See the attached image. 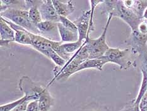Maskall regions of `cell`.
I'll use <instances>...</instances> for the list:
<instances>
[{"instance_id":"6da1fadb","label":"cell","mask_w":147,"mask_h":111,"mask_svg":"<svg viewBox=\"0 0 147 111\" xmlns=\"http://www.w3.org/2000/svg\"><path fill=\"white\" fill-rule=\"evenodd\" d=\"M104 3L105 7L102 14L121 18L129 25L131 31L137 30L139 24L143 20L133 9L126 7L123 1H105Z\"/></svg>"},{"instance_id":"7a4b0ae2","label":"cell","mask_w":147,"mask_h":111,"mask_svg":"<svg viewBox=\"0 0 147 111\" xmlns=\"http://www.w3.org/2000/svg\"><path fill=\"white\" fill-rule=\"evenodd\" d=\"M88 59H89V52L84 41L80 49L73 54L71 58L66 62L64 67L58 69V67H56L54 69V78L47 87L55 81L67 80L70 76L76 73L80 65Z\"/></svg>"},{"instance_id":"3957f363","label":"cell","mask_w":147,"mask_h":111,"mask_svg":"<svg viewBox=\"0 0 147 111\" xmlns=\"http://www.w3.org/2000/svg\"><path fill=\"white\" fill-rule=\"evenodd\" d=\"M1 17L24 28L31 33L40 35L36 25L30 20L28 11L26 10L8 8L6 10L1 13Z\"/></svg>"},{"instance_id":"277c9868","label":"cell","mask_w":147,"mask_h":111,"mask_svg":"<svg viewBox=\"0 0 147 111\" xmlns=\"http://www.w3.org/2000/svg\"><path fill=\"white\" fill-rule=\"evenodd\" d=\"M113 17L111 15H108L106 25L104 29L102 34L95 39L91 38L90 36L87 37L85 41L89 52V59H98L104 56L107 51L109 49V46L106 42L107 32L109 26L110 22Z\"/></svg>"},{"instance_id":"5b68a950","label":"cell","mask_w":147,"mask_h":111,"mask_svg":"<svg viewBox=\"0 0 147 111\" xmlns=\"http://www.w3.org/2000/svg\"><path fill=\"white\" fill-rule=\"evenodd\" d=\"M131 50L128 48L121 50L118 48H109L102 58L107 63L117 65L121 70H126L135 63L131 60Z\"/></svg>"},{"instance_id":"8992f818","label":"cell","mask_w":147,"mask_h":111,"mask_svg":"<svg viewBox=\"0 0 147 111\" xmlns=\"http://www.w3.org/2000/svg\"><path fill=\"white\" fill-rule=\"evenodd\" d=\"M18 88L24 96H26L28 101L38 100L45 88L37 84L27 76H24L20 79Z\"/></svg>"},{"instance_id":"52a82bcc","label":"cell","mask_w":147,"mask_h":111,"mask_svg":"<svg viewBox=\"0 0 147 111\" xmlns=\"http://www.w3.org/2000/svg\"><path fill=\"white\" fill-rule=\"evenodd\" d=\"M126 43L131 46L133 55L142 53L147 48V34H142L137 30L131 31Z\"/></svg>"},{"instance_id":"ba28073f","label":"cell","mask_w":147,"mask_h":111,"mask_svg":"<svg viewBox=\"0 0 147 111\" xmlns=\"http://www.w3.org/2000/svg\"><path fill=\"white\" fill-rule=\"evenodd\" d=\"M30 36L32 40V46L49 59L50 53L53 50L52 45L54 41L47 39L41 35L31 33H30Z\"/></svg>"},{"instance_id":"9c48e42d","label":"cell","mask_w":147,"mask_h":111,"mask_svg":"<svg viewBox=\"0 0 147 111\" xmlns=\"http://www.w3.org/2000/svg\"><path fill=\"white\" fill-rule=\"evenodd\" d=\"M90 9L87 11H83L80 17L73 21L78 29V40L82 42H84L87 37L90 36L88 31L90 27Z\"/></svg>"},{"instance_id":"30bf717a","label":"cell","mask_w":147,"mask_h":111,"mask_svg":"<svg viewBox=\"0 0 147 111\" xmlns=\"http://www.w3.org/2000/svg\"><path fill=\"white\" fill-rule=\"evenodd\" d=\"M39 9L43 20L51 21L56 23L60 22L59 15L54 8L51 0H43Z\"/></svg>"},{"instance_id":"8fae6325","label":"cell","mask_w":147,"mask_h":111,"mask_svg":"<svg viewBox=\"0 0 147 111\" xmlns=\"http://www.w3.org/2000/svg\"><path fill=\"white\" fill-rule=\"evenodd\" d=\"M53 4L56 10L57 14L61 17H67L75 11V6L72 1H57L53 0Z\"/></svg>"},{"instance_id":"7c38bea8","label":"cell","mask_w":147,"mask_h":111,"mask_svg":"<svg viewBox=\"0 0 147 111\" xmlns=\"http://www.w3.org/2000/svg\"><path fill=\"white\" fill-rule=\"evenodd\" d=\"M57 25L58 28L59 34L61 39V41L62 43H72L78 40V34L73 33V31L67 29L61 22H57Z\"/></svg>"},{"instance_id":"4fadbf2b","label":"cell","mask_w":147,"mask_h":111,"mask_svg":"<svg viewBox=\"0 0 147 111\" xmlns=\"http://www.w3.org/2000/svg\"><path fill=\"white\" fill-rule=\"evenodd\" d=\"M38 101H39V110L40 111H49L53 106L54 99L51 96L49 91L47 90V87L44 89Z\"/></svg>"},{"instance_id":"5bb4252c","label":"cell","mask_w":147,"mask_h":111,"mask_svg":"<svg viewBox=\"0 0 147 111\" xmlns=\"http://www.w3.org/2000/svg\"><path fill=\"white\" fill-rule=\"evenodd\" d=\"M106 63H107V62L102 58V57L98 59H88L80 65L76 72L87 69H95L98 71H102Z\"/></svg>"},{"instance_id":"9a60e30c","label":"cell","mask_w":147,"mask_h":111,"mask_svg":"<svg viewBox=\"0 0 147 111\" xmlns=\"http://www.w3.org/2000/svg\"><path fill=\"white\" fill-rule=\"evenodd\" d=\"M0 41H15V31L2 19L0 20Z\"/></svg>"},{"instance_id":"2e32d148","label":"cell","mask_w":147,"mask_h":111,"mask_svg":"<svg viewBox=\"0 0 147 111\" xmlns=\"http://www.w3.org/2000/svg\"><path fill=\"white\" fill-rule=\"evenodd\" d=\"M36 27L39 31L40 35L44 36V35L47 34H51L58 32L57 23L51 21L42 20L39 24L36 25Z\"/></svg>"},{"instance_id":"e0dca14e","label":"cell","mask_w":147,"mask_h":111,"mask_svg":"<svg viewBox=\"0 0 147 111\" xmlns=\"http://www.w3.org/2000/svg\"><path fill=\"white\" fill-rule=\"evenodd\" d=\"M142 81L141 86H140L138 93L137 95V97L135 100H133V103L137 106H140V104L142 100L143 99V97L145 96V93L147 91V74L146 72L142 69Z\"/></svg>"},{"instance_id":"ac0fdd59","label":"cell","mask_w":147,"mask_h":111,"mask_svg":"<svg viewBox=\"0 0 147 111\" xmlns=\"http://www.w3.org/2000/svg\"><path fill=\"white\" fill-rule=\"evenodd\" d=\"M84 43V42H82V41L78 40L75 42L62 43L61 44V48L63 52L69 54V55H73L78 50L80 49V48L82 46Z\"/></svg>"},{"instance_id":"d6986e66","label":"cell","mask_w":147,"mask_h":111,"mask_svg":"<svg viewBox=\"0 0 147 111\" xmlns=\"http://www.w3.org/2000/svg\"><path fill=\"white\" fill-rule=\"evenodd\" d=\"M105 1H102V0H91V1H88L89 3L90 4V11H91V15H90V27H89L88 31V34L92 33V31L95 30V24H94V14H95V10L97 6L104 3Z\"/></svg>"},{"instance_id":"ffe728a7","label":"cell","mask_w":147,"mask_h":111,"mask_svg":"<svg viewBox=\"0 0 147 111\" xmlns=\"http://www.w3.org/2000/svg\"><path fill=\"white\" fill-rule=\"evenodd\" d=\"M39 8V6H34L28 10L30 20L36 25L43 20Z\"/></svg>"},{"instance_id":"44dd1931","label":"cell","mask_w":147,"mask_h":111,"mask_svg":"<svg viewBox=\"0 0 147 111\" xmlns=\"http://www.w3.org/2000/svg\"><path fill=\"white\" fill-rule=\"evenodd\" d=\"M27 101V98L26 96H24L19 99L15 100L12 102L1 105L0 106V111H11L15 108L20 106L22 104H23L25 101Z\"/></svg>"},{"instance_id":"7402d4cb","label":"cell","mask_w":147,"mask_h":111,"mask_svg":"<svg viewBox=\"0 0 147 111\" xmlns=\"http://www.w3.org/2000/svg\"><path fill=\"white\" fill-rule=\"evenodd\" d=\"M147 8V1H134L131 9L136 12L139 17L143 18V15Z\"/></svg>"},{"instance_id":"603a6c76","label":"cell","mask_w":147,"mask_h":111,"mask_svg":"<svg viewBox=\"0 0 147 111\" xmlns=\"http://www.w3.org/2000/svg\"><path fill=\"white\" fill-rule=\"evenodd\" d=\"M49 59L53 60V61L57 65V67H60L61 68L64 67L67 62L65 59H63L61 57H60L58 54L54 52V50H53L50 53Z\"/></svg>"},{"instance_id":"cb8c5ba5","label":"cell","mask_w":147,"mask_h":111,"mask_svg":"<svg viewBox=\"0 0 147 111\" xmlns=\"http://www.w3.org/2000/svg\"><path fill=\"white\" fill-rule=\"evenodd\" d=\"M59 18H60L59 22H61L64 26L66 27L67 29H69L70 31H73V33L78 34L77 27L76 26V25L74 24V22L69 20L68 18H67V17L59 16Z\"/></svg>"},{"instance_id":"d4e9b609","label":"cell","mask_w":147,"mask_h":111,"mask_svg":"<svg viewBox=\"0 0 147 111\" xmlns=\"http://www.w3.org/2000/svg\"><path fill=\"white\" fill-rule=\"evenodd\" d=\"M26 111H39V101H30L28 103Z\"/></svg>"},{"instance_id":"484cf974","label":"cell","mask_w":147,"mask_h":111,"mask_svg":"<svg viewBox=\"0 0 147 111\" xmlns=\"http://www.w3.org/2000/svg\"><path fill=\"white\" fill-rule=\"evenodd\" d=\"M120 111H140V106H137L133 103V101H131L129 104L127 105L123 110Z\"/></svg>"},{"instance_id":"4316f807","label":"cell","mask_w":147,"mask_h":111,"mask_svg":"<svg viewBox=\"0 0 147 111\" xmlns=\"http://www.w3.org/2000/svg\"><path fill=\"white\" fill-rule=\"evenodd\" d=\"M142 69L145 71L147 74V48L142 53Z\"/></svg>"},{"instance_id":"83f0119b","label":"cell","mask_w":147,"mask_h":111,"mask_svg":"<svg viewBox=\"0 0 147 111\" xmlns=\"http://www.w3.org/2000/svg\"><path fill=\"white\" fill-rule=\"evenodd\" d=\"M29 102V101H26L24 102L23 104H22L20 106H18V107H17L13 110H12L11 111H23V110H26L27 109V104Z\"/></svg>"},{"instance_id":"f1b7e54d","label":"cell","mask_w":147,"mask_h":111,"mask_svg":"<svg viewBox=\"0 0 147 111\" xmlns=\"http://www.w3.org/2000/svg\"><path fill=\"white\" fill-rule=\"evenodd\" d=\"M140 111H147V101H141L140 104Z\"/></svg>"},{"instance_id":"f546056e","label":"cell","mask_w":147,"mask_h":111,"mask_svg":"<svg viewBox=\"0 0 147 111\" xmlns=\"http://www.w3.org/2000/svg\"><path fill=\"white\" fill-rule=\"evenodd\" d=\"M143 19H146V20H147V8L145 9V10L144 11V13H143Z\"/></svg>"},{"instance_id":"4dcf8cb0","label":"cell","mask_w":147,"mask_h":111,"mask_svg":"<svg viewBox=\"0 0 147 111\" xmlns=\"http://www.w3.org/2000/svg\"><path fill=\"white\" fill-rule=\"evenodd\" d=\"M84 111H94V110H84Z\"/></svg>"},{"instance_id":"1f68e13d","label":"cell","mask_w":147,"mask_h":111,"mask_svg":"<svg viewBox=\"0 0 147 111\" xmlns=\"http://www.w3.org/2000/svg\"><path fill=\"white\" fill-rule=\"evenodd\" d=\"M23 111H26V110H23Z\"/></svg>"},{"instance_id":"d6a6232c","label":"cell","mask_w":147,"mask_h":111,"mask_svg":"<svg viewBox=\"0 0 147 111\" xmlns=\"http://www.w3.org/2000/svg\"><path fill=\"white\" fill-rule=\"evenodd\" d=\"M39 111H40V110H39Z\"/></svg>"}]
</instances>
